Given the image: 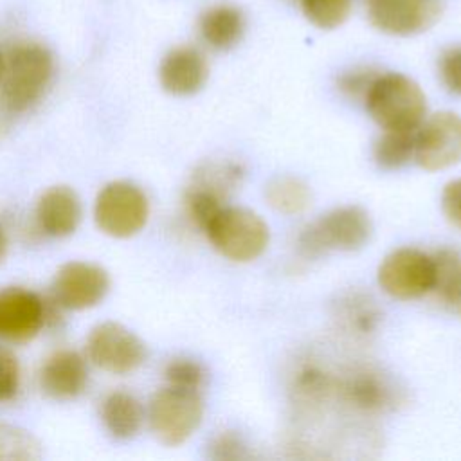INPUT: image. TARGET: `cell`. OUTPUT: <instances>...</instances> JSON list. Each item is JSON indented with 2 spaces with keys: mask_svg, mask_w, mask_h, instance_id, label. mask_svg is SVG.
I'll use <instances>...</instances> for the list:
<instances>
[{
  "mask_svg": "<svg viewBox=\"0 0 461 461\" xmlns=\"http://www.w3.org/2000/svg\"><path fill=\"white\" fill-rule=\"evenodd\" d=\"M110 288L106 270L88 261H68L52 279L54 303L67 310H86L103 301Z\"/></svg>",
  "mask_w": 461,
  "mask_h": 461,
  "instance_id": "30bf717a",
  "label": "cell"
},
{
  "mask_svg": "<svg viewBox=\"0 0 461 461\" xmlns=\"http://www.w3.org/2000/svg\"><path fill=\"white\" fill-rule=\"evenodd\" d=\"M203 403L198 391L167 385L149 402V427L158 441L175 447L184 443L200 425Z\"/></svg>",
  "mask_w": 461,
  "mask_h": 461,
  "instance_id": "5b68a950",
  "label": "cell"
},
{
  "mask_svg": "<svg viewBox=\"0 0 461 461\" xmlns=\"http://www.w3.org/2000/svg\"><path fill=\"white\" fill-rule=\"evenodd\" d=\"M335 391L353 409L376 414L396 407L398 389L382 373L373 369H357L339 382Z\"/></svg>",
  "mask_w": 461,
  "mask_h": 461,
  "instance_id": "4fadbf2b",
  "label": "cell"
},
{
  "mask_svg": "<svg viewBox=\"0 0 461 461\" xmlns=\"http://www.w3.org/2000/svg\"><path fill=\"white\" fill-rule=\"evenodd\" d=\"M371 236V220L358 205H344L330 211L299 236V249L308 258L328 250H358Z\"/></svg>",
  "mask_w": 461,
  "mask_h": 461,
  "instance_id": "277c9868",
  "label": "cell"
},
{
  "mask_svg": "<svg viewBox=\"0 0 461 461\" xmlns=\"http://www.w3.org/2000/svg\"><path fill=\"white\" fill-rule=\"evenodd\" d=\"M41 457L40 441L22 427L0 423V461H36Z\"/></svg>",
  "mask_w": 461,
  "mask_h": 461,
  "instance_id": "7402d4cb",
  "label": "cell"
},
{
  "mask_svg": "<svg viewBox=\"0 0 461 461\" xmlns=\"http://www.w3.org/2000/svg\"><path fill=\"white\" fill-rule=\"evenodd\" d=\"M209 456L212 459H241L247 456V452L241 438L230 430H225V432H220L211 441Z\"/></svg>",
  "mask_w": 461,
  "mask_h": 461,
  "instance_id": "f1b7e54d",
  "label": "cell"
},
{
  "mask_svg": "<svg viewBox=\"0 0 461 461\" xmlns=\"http://www.w3.org/2000/svg\"><path fill=\"white\" fill-rule=\"evenodd\" d=\"M364 101L371 119L384 130H418L427 110L418 83L398 72L378 74Z\"/></svg>",
  "mask_w": 461,
  "mask_h": 461,
  "instance_id": "7a4b0ae2",
  "label": "cell"
},
{
  "mask_svg": "<svg viewBox=\"0 0 461 461\" xmlns=\"http://www.w3.org/2000/svg\"><path fill=\"white\" fill-rule=\"evenodd\" d=\"M2 74H4V56L0 52V79H2Z\"/></svg>",
  "mask_w": 461,
  "mask_h": 461,
  "instance_id": "1f68e13d",
  "label": "cell"
},
{
  "mask_svg": "<svg viewBox=\"0 0 461 461\" xmlns=\"http://www.w3.org/2000/svg\"><path fill=\"white\" fill-rule=\"evenodd\" d=\"M441 207L445 216L461 227V178L450 180L441 193Z\"/></svg>",
  "mask_w": 461,
  "mask_h": 461,
  "instance_id": "f546056e",
  "label": "cell"
},
{
  "mask_svg": "<svg viewBox=\"0 0 461 461\" xmlns=\"http://www.w3.org/2000/svg\"><path fill=\"white\" fill-rule=\"evenodd\" d=\"M310 23L319 29H335L346 22L351 11V0H299Z\"/></svg>",
  "mask_w": 461,
  "mask_h": 461,
  "instance_id": "603a6c76",
  "label": "cell"
},
{
  "mask_svg": "<svg viewBox=\"0 0 461 461\" xmlns=\"http://www.w3.org/2000/svg\"><path fill=\"white\" fill-rule=\"evenodd\" d=\"M149 205L146 194L130 182L106 184L94 205L97 227L113 238H128L137 234L148 221Z\"/></svg>",
  "mask_w": 461,
  "mask_h": 461,
  "instance_id": "8992f818",
  "label": "cell"
},
{
  "mask_svg": "<svg viewBox=\"0 0 461 461\" xmlns=\"http://www.w3.org/2000/svg\"><path fill=\"white\" fill-rule=\"evenodd\" d=\"M439 76L450 94L461 95V45L450 47L441 54Z\"/></svg>",
  "mask_w": 461,
  "mask_h": 461,
  "instance_id": "4316f807",
  "label": "cell"
},
{
  "mask_svg": "<svg viewBox=\"0 0 461 461\" xmlns=\"http://www.w3.org/2000/svg\"><path fill=\"white\" fill-rule=\"evenodd\" d=\"M344 312L342 317L346 319L348 326L360 331V333H367L376 326L378 321V312L375 310V306L371 304L369 299L360 297V295H353L349 299L344 301Z\"/></svg>",
  "mask_w": 461,
  "mask_h": 461,
  "instance_id": "d4e9b609",
  "label": "cell"
},
{
  "mask_svg": "<svg viewBox=\"0 0 461 461\" xmlns=\"http://www.w3.org/2000/svg\"><path fill=\"white\" fill-rule=\"evenodd\" d=\"M88 382L85 358L72 349H59L47 357L40 369V387L54 400H72Z\"/></svg>",
  "mask_w": 461,
  "mask_h": 461,
  "instance_id": "9a60e30c",
  "label": "cell"
},
{
  "mask_svg": "<svg viewBox=\"0 0 461 461\" xmlns=\"http://www.w3.org/2000/svg\"><path fill=\"white\" fill-rule=\"evenodd\" d=\"M212 247L232 261H252L268 245V225L245 207H223L203 230Z\"/></svg>",
  "mask_w": 461,
  "mask_h": 461,
  "instance_id": "3957f363",
  "label": "cell"
},
{
  "mask_svg": "<svg viewBox=\"0 0 461 461\" xmlns=\"http://www.w3.org/2000/svg\"><path fill=\"white\" fill-rule=\"evenodd\" d=\"M50 76V52L34 41L18 43L4 58V74L0 79L2 108L11 113L25 112L41 97Z\"/></svg>",
  "mask_w": 461,
  "mask_h": 461,
  "instance_id": "6da1fadb",
  "label": "cell"
},
{
  "mask_svg": "<svg viewBox=\"0 0 461 461\" xmlns=\"http://www.w3.org/2000/svg\"><path fill=\"white\" fill-rule=\"evenodd\" d=\"M416 130H385L375 142V162L384 169H398L414 158Z\"/></svg>",
  "mask_w": 461,
  "mask_h": 461,
  "instance_id": "ffe728a7",
  "label": "cell"
},
{
  "mask_svg": "<svg viewBox=\"0 0 461 461\" xmlns=\"http://www.w3.org/2000/svg\"><path fill=\"white\" fill-rule=\"evenodd\" d=\"M86 355L97 367L113 375H126L144 362L146 346L121 322L106 321L92 328L86 339Z\"/></svg>",
  "mask_w": 461,
  "mask_h": 461,
  "instance_id": "52a82bcc",
  "label": "cell"
},
{
  "mask_svg": "<svg viewBox=\"0 0 461 461\" xmlns=\"http://www.w3.org/2000/svg\"><path fill=\"white\" fill-rule=\"evenodd\" d=\"M432 258L418 249L391 252L378 267V285L396 299H416L432 290Z\"/></svg>",
  "mask_w": 461,
  "mask_h": 461,
  "instance_id": "ba28073f",
  "label": "cell"
},
{
  "mask_svg": "<svg viewBox=\"0 0 461 461\" xmlns=\"http://www.w3.org/2000/svg\"><path fill=\"white\" fill-rule=\"evenodd\" d=\"M5 250H7V238H5L4 229L0 227V261H2L4 256H5Z\"/></svg>",
  "mask_w": 461,
  "mask_h": 461,
  "instance_id": "4dcf8cb0",
  "label": "cell"
},
{
  "mask_svg": "<svg viewBox=\"0 0 461 461\" xmlns=\"http://www.w3.org/2000/svg\"><path fill=\"white\" fill-rule=\"evenodd\" d=\"M209 76L205 56L189 45L171 49L160 61L158 79L166 92L173 95H191L198 92Z\"/></svg>",
  "mask_w": 461,
  "mask_h": 461,
  "instance_id": "5bb4252c",
  "label": "cell"
},
{
  "mask_svg": "<svg viewBox=\"0 0 461 461\" xmlns=\"http://www.w3.org/2000/svg\"><path fill=\"white\" fill-rule=\"evenodd\" d=\"M414 160L427 171H438L461 162V117L439 112L416 130Z\"/></svg>",
  "mask_w": 461,
  "mask_h": 461,
  "instance_id": "9c48e42d",
  "label": "cell"
},
{
  "mask_svg": "<svg viewBox=\"0 0 461 461\" xmlns=\"http://www.w3.org/2000/svg\"><path fill=\"white\" fill-rule=\"evenodd\" d=\"M47 310L41 297L22 286L0 290V337L11 342L31 340L45 324Z\"/></svg>",
  "mask_w": 461,
  "mask_h": 461,
  "instance_id": "7c38bea8",
  "label": "cell"
},
{
  "mask_svg": "<svg viewBox=\"0 0 461 461\" xmlns=\"http://www.w3.org/2000/svg\"><path fill=\"white\" fill-rule=\"evenodd\" d=\"M20 387V366L16 357L0 346V403L16 396Z\"/></svg>",
  "mask_w": 461,
  "mask_h": 461,
  "instance_id": "484cf974",
  "label": "cell"
},
{
  "mask_svg": "<svg viewBox=\"0 0 461 461\" xmlns=\"http://www.w3.org/2000/svg\"><path fill=\"white\" fill-rule=\"evenodd\" d=\"M245 31L243 13L230 4H216L207 7L198 18L200 38L214 50H229Z\"/></svg>",
  "mask_w": 461,
  "mask_h": 461,
  "instance_id": "e0dca14e",
  "label": "cell"
},
{
  "mask_svg": "<svg viewBox=\"0 0 461 461\" xmlns=\"http://www.w3.org/2000/svg\"><path fill=\"white\" fill-rule=\"evenodd\" d=\"M432 258V292L456 315L461 317V254L441 249Z\"/></svg>",
  "mask_w": 461,
  "mask_h": 461,
  "instance_id": "d6986e66",
  "label": "cell"
},
{
  "mask_svg": "<svg viewBox=\"0 0 461 461\" xmlns=\"http://www.w3.org/2000/svg\"><path fill=\"white\" fill-rule=\"evenodd\" d=\"M36 218L41 230L54 238L72 234L81 220V202L72 187H49L38 200Z\"/></svg>",
  "mask_w": 461,
  "mask_h": 461,
  "instance_id": "2e32d148",
  "label": "cell"
},
{
  "mask_svg": "<svg viewBox=\"0 0 461 461\" xmlns=\"http://www.w3.org/2000/svg\"><path fill=\"white\" fill-rule=\"evenodd\" d=\"M376 76H378V72L373 68H353V70L344 72L339 77L337 85L344 95L358 99V97H366V94H367L369 86L373 85V81L376 79Z\"/></svg>",
  "mask_w": 461,
  "mask_h": 461,
  "instance_id": "83f0119b",
  "label": "cell"
},
{
  "mask_svg": "<svg viewBox=\"0 0 461 461\" xmlns=\"http://www.w3.org/2000/svg\"><path fill=\"white\" fill-rule=\"evenodd\" d=\"M164 376L167 380V385L180 387V389L198 391L202 387V384H203L205 371H203V367L196 360L175 358V360H171L166 366Z\"/></svg>",
  "mask_w": 461,
  "mask_h": 461,
  "instance_id": "cb8c5ba5",
  "label": "cell"
},
{
  "mask_svg": "<svg viewBox=\"0 0 461 461\" xmlns=\"http://www.w3.org/2000/svg\"><path fill=\"white\" fill-rule=\"evenodd\" d=\"M101 420L113 438L130 439L140 430L144 411L133 394L126 391H113L103 400Z\"/></svg>",
  "mask_w": 461,
  "mask_h": 461,
  "instance_id": "ac0fdd59",
  "label": "cell"
},
{
  "mask_svg": "<svg viewBox=\"0 0 461 461\" xmlns=\"http://www.w3.org/2000/svg\"><path fill=\"white\" fill-rule=\"evenodd\" d=\"M441 0H367V16L382 32L412 36L441 16Z\"/></svg>",
  "mask_w": 461,
  "mask_h": 461,
  "instance_id": "8fae6325",
  "label": "cell"
},
{
  "mask_svg": "<svg viewBox=\"0 0 461 461\" xmlns=\"http://www.w3.org/2000/svg\"><path fill=\"white\" fill-rule=\"evenodd\" d=\"M267 202L279 212L295 214L308 207L310 189L308 185L295 176H277L274 178L265 191Z\"/></svg>",
  "mask_w": 461,
  "mask_h": 461,
  "instance_id": "44dd1931",
  "label": "cell"
}]
</instances>
